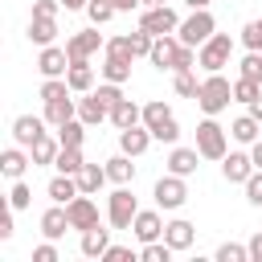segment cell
I'll list each match as a JSON object with an SVG mask.
<instances>
[{"mask_svg": "<svg viewBox=\"0 0 262 262\" xmlns=\"http://www.w3.org/2000/svg\"><path fill=\"white\" fill-rule=\"evenodd\" d=\"M61 0H33V16H57Z\"/></svg>", "mask_w": 262, "mask_h": 262, "instance_id": "obj_48", "label": "cell"}, {"mask_svg": "<svg viewBox=\"0 0 262 262\" xmlns=\"http://www.w3.org/2000/svg\"><path fill=\"white\" fill-rule=\"evenodd\" d=\"M29 201H33V188H29L25 180H16V184H12V192H8V209H16V213H20V209H29Z\"/></svg>", "mask_w": 262, "mask_h": 262, "instance_id": "obj_41", "label": "cell"}, {"mask_svg": "<svg viewBox=\"0 0 262 262\" xmlns=\"http://www.w3.org/2000/svg\"><path fill=\"white\" fill-rule=\"evenodd\" d=\"M119 12H131V8H143V0H115Z\"/></svg>", "mask_w": 262, "mask_h": 262, "instance_id": "obj_52", "label": "cell"}, {"mask_svg": "<svg viewBox=\"0 0 262 262\" xmlns=\"http://www.w3.org/2000/svg\"><path fill=\"white\" fill-rule=\"evenodd\" d=\"M12 213H16V209H12ZM12 213H0V242H8V237L16 233V229H12Z\"/></svg>", "mask_w": 262, "mask_h": 262, "instance_id": "obj_49", "label": "cell"}, {"mask_svg": "<svg viewBox=\"0 0 262 262\" xmlns=\"http://www.w3.org/2000/svg\"><path fill=\"white\" fill-rule=\"evenodd\" d=\"M172 254H176V250L160 237V242H147V246L139 250V262H172Z\"/></svg>", "mask_w": 262, "mask_h": 262, "instance_id": "obj_35", "label": "cell"}, {"mask_svg": "<svg viewBox=\"0 0 262 262\" xmlns=\"http://www.w3.org/2000/svg\"><path fill=\"white\" fill-rule=\"evenodd\" d=\"M135 213H139V201H135V192H131L127 184H119V188L106 196V221H111V229H131Z\"/></svg>", "mask_w": 262, "mask_h": 262, "instance_id": "obj_5", "label": "cell"}, {"mask_svg": "<svg viewBox=\"0 0 262 262\" xmlns=\"http://www.w3.org/2000/svg\"><path fill=\"white\" fill-rule=\"evenodd\" d=\"M258 94H262V82H250V78L237 74V82H233V102H246V106H250Z\"/></svg>", "mask_w": 262, "mask_h": 262, "instance_id": "obj_38", "label": "cell"}, {"mask_svg": "<svg viewBox=\"0 0 262 262\" xmlns=\"http://www.w3.org/2000/svg\"><path fill=\"white\" fill-rule=\"evenodd\" d=\"M86 4H90V0H61V8H66V12H78V8H86Z\"/></svg>", "mask_w": 262, "mask_h": 262, "instance_id": "obj_54", "label": "cell"}, {"mask_svg": "<svg viewBox=\"0 0 262 262\" xmlns=\"http://www.w3.org/2000/svg\"><path fill=\"white\" fill-rule=\"evenodd\" d=\"M242 45H246V49H262V16L242 29Z\"/></svg>", "mask_w": 262, "mask_h": 262, "instance_id": "obj_43", "label": "cell"}, {"mask_svg": "<svg viewBox=\"0 0 262 262\" xmlns=\"http://www.w3.org/2000/svg\"><path fill=\"white\" fill-rule=\"evenodd\" d=\"M98 49H106V41H102L98 25H94V29H82V33H74V37H66V53H70V61H90Z\"/></svg>", "mask_w": 262, "mask_h": 262, "instance_id": "obj_7", "label": "cell"}, {"mask_svg": "<svg viewBox=\"0 0 262 262\" xmlns=\"http://www.w3.org/2000/svg\"><path fill=\"white\" fill-rule=\"evenodd\" d=\"M151 196H156V205L160 209H180L184 201H188V184H184V176H176V172H168V176H160L156 180V188H151Z\"/></svg>", "mask_w": 262, "mask_h": 262, "instance_id": "obj_6", "label": "cell"}, {"mask_svg": "<svg viewBox=\"0 0 262 262\" xmlns=\"http://www.w3.org/2000/svg\"><path fill=\"white\" fill-rule=\"evenodd\" d=\"M131 233H135V242H139V246L160 242V237H164V217H160L156 209H139V213H135V221H131Z\"/></svg>", "mask_w": 262, "mask_h": 262, "instance_id": "obj_10", "label": "cell"}, {"mask_svg": "<svg viewBox=\"0 0 262 262\" xmlns=\"http://www.w3.org/2000/svg\"><path fill=\"white\" fill-rule=\"evenodd\" d=\"M151 135H156L160 143H176V139H180V123H176V119H168V123H164V127H156Z\"/></svg>", "mask_w": 262, "mask_h": 262, "instance_id": "obj_45", "label": "cell"}, {"mask_svg": "<svg viewBox=\"0 0 262 262\" xmlns=\"http://www.w3.org/2000/svg\"><path fill=\"white\" fill-rule=\"evenodd\" d=\"M70 119H78V98H53V102H45V123L49 127H61V123H70Z\"/></svg>", "mask_w": 262, "mask_h": 262, "instance_id": "obj_21", "label": "cell"}, {"mask_svg": "<svg viewBox=\"0 0 262 262\" xmlns=\"http://www.w3.org/2000/svg\"><path fill=\"white\" fill-rule=\"evenodd\" d=\"M102 53H123V57H131V61H135V53H131V45H127V33H123V37H111Z\"/></svg>", "mask_w": 262, "mask_h": 262, "instance_id": "obj_46", "label": "cell"}, {"mask_svg": "<svg viewBox=\"0 0 262 262\" xmlns=\"http://www.w3.org/2000/svg\"><path fill=\"white\" fill-rule=\"evenodd\" d=\"M135 156H127V151H119V156H111L106 160V176L115 180V184H131L135 180V164H131Z\"/></svg>", "mask_w": 262, "mask_h": 262, "instance_id": "obj_29", "label": "cell"}, {"mask_svg": "<svg viewBox=\"0 0 262 262\" xmlns=\"http://www.w3.org/2000/svg\"><path fill=\"white\" fill-rule=\"evenodd\" d=\"M250 172H254V156H250V151H225V160H221V176H225L229 184H246Z\"/></svg>", "mask_w": 262, "mask_h": 262, "instance_id": "obj_14", "label": "cell"}, {"mask_svg": "<svg viewBox=\"0 0 262 262\" xmlns=\"http://www.w3.org/2000/svg\"><path fill=\"white\" fill-rule=\"evenodd\" d=\"M213 33H217V20H213V12H209V8H192V16H184V20H180V29H176L180 45H192V49H201Z\"/></svg>", "mask_w": 262, "mask_h": 262, "instance_id": "obj_4", "label": "cell"}, {"mask_svg": "<svg viewBox=\"0 0 262 262\" xmlns=\"http://www.w3.org/2000/svg\"><path fill=\"white\" fill-rule=\"evenodd\" d=\"M29 164H33V156H25V147H20V143H12V147H4V151H0V172H4L8 180H20Z\"/></svg>", "mask_w": 262, "mask_h": 262, "instance_id": "obj_18", "label": "cell"}, {"mask_svg": "<svg viewBox=\"0 0 262 262\" xmlns=\"http://www.w3.org/2000/svg\"><path fill=\"white\" fill-rule=\"evenodd\" d=\"M98 74H102L106 82H119V86H123V82L131 78V57H123V53H106L102 66H98Z\"/></svg>", "mask_w": 262, "mask_h": 262, "instance_id": "obj_23", "label": "cell"}, {"mask_svg": "<svg viewBox=\"0 0 262 262\" xmlns=\"http://www.w3.org/2000/svg\"><path fill=\"white\" fill-rule=\"evenodd\" d=\"M229 57H233V37H229V33H213V37L196 49V66H201L205 74H221V70L229 66Z\"/></svg>", "mask_w": 262, "mask_h": 262, "instance_id": "obj_3", "label": "cell"}, {"mask_svg": "<svg viewBox=\"0 0 262 262\" xmlns=\"http://www.w3.org/2000/svg\"><path fill=\"white\" fill-rule=\"evenodd\" d=\"M246 111H250V115H254V119H258V123H262V94H258V98H254V102H250V106H246Z\"/></svg>", "mask_w": 262, "mask_h": 262, "instance_id": "obj_53", "label": "cell"}, {"mask_svg": "<svg viewBox=\"0 0 262 262\" xmlns=\"http://www.w3.org/2000/svg\"><path fill=\"white\" fill-rule=\"evenodd\" d=\"M164 242L180 254V250H188L192 242H196V225L192 221H184V217H176V221H164Z\"/></svg>", "mask_w": 262, "mask_h": 262, "instance_id": "obj_16", "label": "cell"}, {"mask_svg": "<svg viewBox=\"0 0 262 262\" xmlns=\"http://www.w3.org/2000/svg\"><path fill=\"white\" fill-rule=\"evenodd\" d=\"M196 160H201V151H196V147H176V143H172V151H168V160H164V164H168V172H176V176H192V172L201 168Z\"/></svg>", "mask_w": 262, "mask_h": 262, "instance_id": "obj_17", "label": "cell"}, {"mask_svg": "<svg viewBox=\"0 0 262 262\" xmlns=\"http://www.w3.org/2000/svg\"><path fill=\"white\" fill-rule=\"evenodd\" d=\"M168 119H176V115H172V106H168L164 98H151V102H143V127H147V131L164 127Z\"/></svg>", "mask_w": 262, "mask_h": 262, "instance_id": "obj_30", "label": "cell"}, {"mask_svg": "<svg viewBox=\"0 0 262 262\" xmlns=\"http://www.w3.org/2000/svg\"><path fill=\"white\" fill-rule=\"evenodd\" d=\"M33 262H57V246H53V242L45 237V242H41V246L33 250Z\"/></svg>", "mask_w": 262, "mask_h": 262, "instance_id": "obj_47", "label": "cell"}, {"mask_svg": "<svg viewBox=\"0 0 262 262\" xmlns=\"http://www.w3.org/2000/svg\"><path fill=\"white\" fill-rule=\"evenodd\" d=\"M57 151H61V143H57V139L45 131V135H41V139L29 147V156H33V168H37V164H53V160H57Z\"/></svg>", "mask_w": 262, "mask_h": 262, "instance_id": "obj_32", "label": "cell"}, {"mask_svg": "<svg viewBox=\"0 0 262 262\" xmlns=\"http://www.w3.org/2000/svg\"><path fill=\"white\" fill-rule=\"evenodd\" d=\"M151 131L143 127V123H135V127H123L119 131V151H127V156H143L147 147H151Z\"/></svg>", "mask_w": 262, "mask_h": 262, "instance_id": "obj_15", "label": "cell"}, {"mask_svg": "<svg viewBox=\"0 0 262 262\" xmlns=\"http://www.w3.org/2000/svg\"><path fill=\"white\" fill-rule=\"evenodd\" d=\"M66 229H70V213H66V205H53V209L41 213V233H45L49 242L66 237Z\"/></svg>", "mask_w": 262, "mask_h": 262, "instance_id": "obj_19", "label": "cell"}, {"mask_svg": "<svg viewBox=\"0 0 262 262\" xmlns=\"http://www.w3.org/2000/svg\"><path fill=\"white\" fill-rule=\"evenodd\" d=\"M41 135H45V115H16L12 119V139L20 147H33Z\"/></svg>", "mask_w": 262, "mask_h": 262, "instance_id": "obj_13", "label": "cell"}, {"mask_svg": "<svg viewBox=\"0 0 262 262\" xmlns=\"http://www.w3.org/2000/svg\"><path fill=\"white\" fill-rule=\"evenodd\" d=\"M82 164H86V160H82V147H61V151H57V160H53V168H57V172H66V176H78V172H82Z\"/></svg>", "mask_w": 262, "mask_h": 262, "instance_id": "obj_34", "label": "cell"}, {"mask_svg": "<svg viewBox=\"0 0 262 262\" xmlns=\"http://www.w3.org/2000/svg\"><path fill=\"white\" fill-rule=\"evenodd\" d=\"M45 192H49V201H53V205H70V201H74L82 188H78V176H66V172H57V176L49 180V188H45Z\"/></svg>", "mask_w": 262, "mask_h": 262, "instance_id": "obj_22", "label": "cell"}, {"mask_svg": "<svg viewBox=\"0 0 262 262\" xmlns=\"http://www.w3.org/2000/svg\"><path fill=\"white\" fill-rule=\"evenodd\" d=\"M106 246H111V229H102V225H94V229H86L82 233V258H102L106 254Z\"/></svg>", "mask_w": 262, "mask_h": 262, "instance_id": "obj_25", "label": "cell"}, {"mask_svg": "<svg viewBox=\"0 0 262 262\" xmlns=\"http://www.w3.org/2000/svg\"><path fill=\"white\" fill-rule=\"evenodd\" d=\"M196 151H201V160H225V151H229V135L213 115H205L196 123Z\"/></svg>", "mask_w": 262, "mask_h": 262, "instance_id": "obj_2", "label": "cell"}, {"mask_svg": "<svg viewBox=\"0 0 262 262\" xmlns=\"http://www.w3.org/2000/svg\"><path fill=\"white\" fill-rule=\"evenodd\" d=\"M66 82H70L74 94H90V90H94V66H90V61H70Z\"/></svg>", "mask_w": 262, "mask_h": 262, "instance_id": "obj_20", "label": "cell"}, {"mask_svg": "<svg viewBox=\"0 0 262 262\" xmlns=\"http://www.w3.org/2000/svg\"><path fill=\"white\" fill-rule=\"evenodd\" d=\"M57 37V16H33L29 20V41L33 45H53Z\"/></svg>", "mask_w": 262, "mask_h": 262, "instance_id": "obj_28", "label": "cell"}, {"mask_svg": "<svg viewBox=\"0 0 262 262\" xmlns=\"http://www.w3.org/2000/svg\"><path fill=\"white\" fill-rule=\"evenodd\" d=\"M242 188H246V201H250L254 209H262V168H254V172H250V180H246Z\"/></svg>", "mask_w": 262, "mask_h": 262, "instance_id": "obj_42", "label": "cell"}, {"mask_svg": "<svg viewBox=\"0 0 262 262\" xmlns=\"http://www.w3.org/2000/svg\"><path fill=\"white\" fill-rule=\"evenodd\" d=\"M82 12L90 16V25H106V20H111V16L119 12V8H115V0H90V4L82 8Z\"/></svg>", "mask_w": 262, "mask_h": 262, "instance_id": "obj_36", "label": "cell"}, {"mask_svg": "<svg viewBox=\"0 0 262 262\" xmlns=\"http://www.w3.org/2000/svg\"><path fill=\"white\" fill-rule=\"evenodd\" d=\"M250 156H254V168H262V139L250 143Z\"/></svg>", "mask_w": 262, "mask_h": 262, "instance_id": "obj_51", "label": "cell"}, {"mask_svg": "<svg viewBox=\"0 0 262 262\" xmlns=\"http://www.w3.org/2000/svg\"><path fill=\"white\" fill-rule=\"evenodd\" d=\"M160 4H168V0H143V8H160Z\"/></svg>", "mask_w": 262, "mask_h": 262, "instance_id": "obj_56", "label": "cell"}, {"mask_svg": "<svg viewBox=\"0 0 262 262\" xmlns=\"http://www.w3.org/2000/svg\"><path fill=\"white\" fill-rule=\"evenodd\" d=\"M184 4H188V8H209L213 0H184Z\"/></svg>", "mask_w": 262, "mask_h": 262, "instance_id": "obj_55", "label": "cell"}, {"mask_svg": "<svg viewBox=\"0 0 262 262\" xmlns=\"http://www.w3.org/2000/svg\"><path fill=\"white\" fill-rule=\"evenodd\" d=\"M246 246H250V262H262V229H258V233H254Z\"/></svg>", "mask_w": 262, "mask_h": 262, "instance_id": "obj_50", "label": "cell"}, {"mask_svg": "<svg viewBox=\"0 0 262 262\" xmlns=\"http://www.w3.org/2000/svg\"><path fill=\"white\" fill-rule=\"evenodd\" d=\"M172 86H176L180 98H196V94H201V82H196L192 70H176V82H172Z\"/></svg>", "mask_w": 262, "mask_h": 262, "instance_id": "obj_37", "label": "cell"}, {"mask_svg": "<svg viewBox=\"0 0 262 262\" xmlns=\"http://www.w3.org/2000/svg\"><path fill=\"white\" fill-rule=\"evenodd\" d=\"M217 262H250V246L221 242V246H217Z\"/></svg>", "mask_w": 262, "mask_h": 262, "instance_id": "obj_39", "label": "cell"}, {"mask_svg": "<svg viewBox=\"0 0 262 262\" xmlns=\"http://www.w3.org/2000/svg\"><path fill=\"white\" fill-rule=\"evenodd\" d=\"M176 53H180V37H176V33H164V37L151 41L147 61H151L156 70H172V66H176Z\"/></svg>", "mask_w": 262, "mask_h": 262, "instance_id": "obj_12", "label": "cell"}, {"mask_svg": "<svg viewBox=\"0 0 262 262\" xmlns=\"http://www.w3.org/2000/svg\"><path fill=\"white\" fill-rule=\"evenodd\" d=\"M242 78H250V82H262V49H250L246 57H242Z\"/></svg>", "mask_w": 262, "mask_h": 262, "instance_id": "obj_40", "label": "cell"}, {"mask_svg": "<svg viewBox=\"0 0 262 262\" xmlns=\"http://www.w3.org/2000/svg\"><path fill=\"white\" fill-rule=\"evenodd\" d=\"M66 213H70V229H78V233H86V229L98 225V205L90 201V192H78V196L66 205Z\"/></svg>", "mask_w": 262, "mask_h": 262, "instance_id": "obj_8", "label": "cell"}, {"mask_svg": "<svg viewBox=\"0 0 262 262\" xmlns=\"http://www.w3.org/2000/svg\"><path fill=\"white\" fill-rule=\"evenodd\" d=\"M82 139H86V123L82 119H70V123L57 127V143L61 147H82Z\"/></svg>", "mask_w": 262, "mask_h": 262, "instance_id": "obj_33", "label": "cell"}, {"mask_svg": "<svg viewBox=\"0 0 262 262\" xmlns=\"http://www.w3.org/2000/svg\"><path fill=\"white\" fill-rule=\"evenodd\" d=\"M139 254L131 250V246H106V254H102V262H135Z\"/></svg>", "mask_w": 262, "mask_h": 262, "instance_id": "obj_44", "label": "cell"}, {"mask_svg": "<svg viewBox=\"0 0 262 262\" xmlns=\"http://www.w3.org/2000/svg\"><path fill=\"white\" fill-rule=\"evenodd\" d=\"M106 180H111V176H106V164H102V168H98V164H82V172H78V188L90 192V196H94Z\"/></svg>", "mask_w": 262, "mask_h": 262, "instance_id": "obj_31", "label": "cell"}, {"mask_svg": "<svg viewBox=\"0 0 262 262\" xmlns=\"http://www.w3.org/2000/svg\"><path fill=\"white\" fill-rule=\"evenodd\" d=\"M78 119L86 123V127H94V123H102V119H111V111H106V102L90 90L86 98H78Z\"/></svg>", "mask_w": 262, "mask_h": 262, "instance_id": "obj_24", "label": "cell"}, {"mask_svg": "<svg viewBox=\"0 0 262 262\" xmlns=\"http://www.w3.org/2000/svg\"><path fill=\"white\" fill-rule=\"evenodd\" d=\"M229 102H233V82H229L225 74H209V78L201 82L196 106H201L205 115H221V111H225Z\"/></svg>", "mask_w": 262, "mask_h": 262, "instance_id": "obj_1", "label": "cell"}, {"mask_svg": "<svg viewBox=\"0 0 262 262\" xmlns=\"http://www.w3.org/2000/svg\"><path fill=\"white\" fill-rule=\"evenodd\" d=\"M229 135H233L237 143H254V139H262V123L246 111V115H237V119L229 123Z\"/></svg>", "mask_w": 262, "mask_h": 262, "instance_id": "obj_27", "label": "cell"}, {"mask_svg": "<svg viewBox=\"0 0 262 262\" xmlns=\"http://www.w3.org/2000/svg\"><path fill=\"white\" fill-rule=\"evenodd\" d=\"M37 70H41V78H66V70H70V53H66V45H41Z\"/></svg>", "mask_w": 262, "mask_h": 262, "instance_id": "obj_11", "label": "cell"}, {"mask_svg": "<svg viewBox=\"0 0 262 262\" xmlns=\"http://www.w3.org/2000/svg\"><path fill=\"white\" fill-rule=\"evenodd\" d=\"M111 123H115L119 131H123V127H135V123H143V106L131 102V98H123V102L111 106Z\"/></svg>", "mask_w": 262, "mask_h": 262, "instance_id": "obj_26", "label": "cell"}, {"mask_svg": "<svg viewBox=\"0 0 262 262\" xmlns=\"http://www.w3.org/2000/svg\"><path fill=\"white\" fill-rule=\"evenodd\" d=\"M139 29H147L151 37H164V33H176V29H180V16H176L168 4H160V8H143Z\"/></svg>", "mask_w": 262, "mask_h": 262, "instance_id": "obj_9", "label": "cell"}]
</instances>
